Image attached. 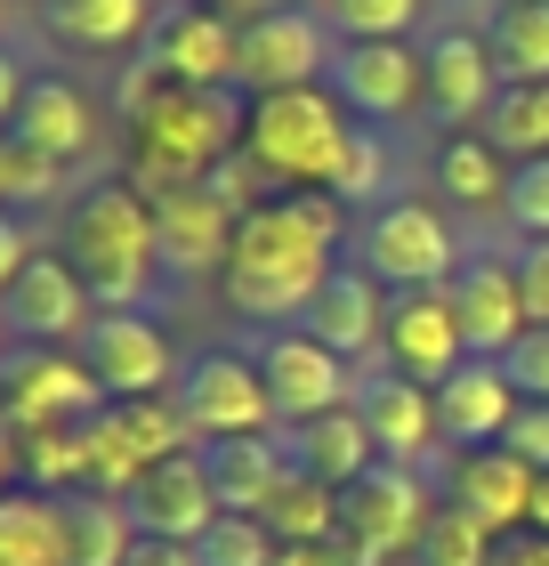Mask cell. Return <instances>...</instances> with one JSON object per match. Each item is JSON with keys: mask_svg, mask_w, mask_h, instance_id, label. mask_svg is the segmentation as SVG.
Segmentation results:
<instances>
[{"mask_svg": "<svg viewBox=\"0 0 549 566\" xmlns=\"http://www.w3.org/2000/svg\"><path fill=\"white\" fill-rule=\"evenodd\" d=\"M339 235H348V202H331L324 187H299V195H275L258 211H243L234 219V251L219 268L226 307L251 332L299 324L316 307L324 275L339 268Z\"/></svg>", "mask_w": 549, "mask_h": 566, "instance_id": "obj_1", "label": "cell"}, {"mask_svg": "<svg viewBox=\"0 0 549 566\" xmlns=\"http://www.w3.org/2000/svg\"><path fill=\"white\" fill-rule=\"evenodd\" d=\"M243 90H187L162 82L146 57L122 73V122H129V187L138 195H170L211 178L234 146H243Z\"/></svg>", "mask_w": 549, "mask_h": 566, "instance_id": "obj_2", "label": "cell"}, {"mask_svg": "<svg viewBox=\"0 0 549 566\" xmlns=\"http://www.w3.org/2000/svg\"><path fill=\"white\" fill-rule=\"evenodd\" d=\"M65 260L89 283L97 307H146L162 292V243H154V202L114 178V187L73 195L65 211Z\"/></svg>", "mask_w": 549, "mask_h": 566, "instance_id": "obj_3", "label": "cell"}, {"mask_svg": "<svg viewBox=\"0 0 549 566\" xmlns=\"http://www.w3.org/2000/svg\"><path fill=\"white\" fill-rule=\"evenodd\" d=\"M348 138H356V114L339 106L324 82H316V90L251 97V114H243V154L275 178L283 195L331 187V170H339V154H348Z\"/></svg>", "mask_w": 549, "mask_h": 566, "instance_id": "obj_4", "label": "cell"}, {"mask_svg": "<svg viewBox=\"0 0 549 566\" xmlns=\"http://www.w3.org/2000/svg\"><path fill=\"white\" fill-rule=\"evenodd\" d=\"M461 251L468 243L444 227V211L421 202V195H388L356 227V268L372 275L380 292H444L453 268H461Z\"/></svg>", "mask_w": 549, "mask_h": 566, "instance_id": "obj_5", "label": "cell"}, {"mask_svg": "<svg viewBox=\"0 0 549 566\" xmlns=\"http://www.w3.org/2000/svg\"><path fill=\"white\" fill-rule=\"evenodd\" d=\"M97 413H106V389L89 380V365L73 348H17V356H0V421H9V437L82 429Z\"/></svg>", "mask_w": 549, "mask_h": 566, "instance_id": "obj_6", "label": "cell"}, {"mask_svg": "<svg viewBox=\"0 0 549 566\" xmlns=\"http://www.w3.org/2000/svg\"><path fill=\"white\" fill-rule=\"evenodd\" d=\"M89 365V380L106 389V405H129V397H170L178 389V348L170 332L146 316V307H97V324L82 332L73 348Z\"/></svg>", "mask_w": 549, "mask_h": 566, "instance_id": "obj_7", "label": "cell"}, {"mask_svg": "<svg viewBox=\"0 0 549 566\" xmlns=\"http://www.w3.org/2000/svg\"><path fill=\"white\" fill-rule=\"evenodd\" d=\"M178 413H187L194 446H219V437H267L283 429L275 405H267V380H258V365L243 348H202L187 373H178Z\"/></svg>", "mask_w": 549, "mask_h": 566, "instance_id": "obj_8", "label": "cell"}, {"mask_svg": "<svg viewBox=\"0 0 549 566\" xmlns=\"http://www.w3.org/2000/svg\"><path fill=\"white\" fill-rule=\"evenodd\" d=\"M331 17H307V9H258L243 24V65H234V90L243 97H275V90H316L331 73Z\"/></svg>", "mask_w": 549, "mask_h": 566, "instance_id": "obj_9", "label": "cell"}, {"mask_svg": "<svg viewBox=\"0 0 549 566\" xmlns=\"http://www.w3.org/2000/svg\"><path fill=\"white\" fill-rule=\"evenodd\" d=\"M251 365H258V380H267V405H275L283 429H299V421H316V413L356 405V365H339V356H331L324 340H307L299 324L258 332Z\"/></svg>", "mask_w": 549, "mask_h": 566, "instance_id": "obj_10", "label": "cell"}, {"mask_svg": "<svg viewBox=\"0 0 549 566\" xmlns=\"http://www.w3.org/2000/svg\"><path fill=\"white\" fill-rule=\"evenodd\" d=\"M324 90L348 106L356 122H404L412 106H429V57L412 41H339Z\"/></svg>", "mask_w": 549, "mask_h": 566, "instance_id": "obj_11", "label": "cell"}, {"mask_svg": "<svg viewBox=\"0 0 549 566\" xmlns=\"http://www.w3.org/2000/svg\"><path fill=\"white\" fill-rule=\"evenodd\" d=\"M138 57L162 73V82L234 90V65H243V24L219 17V9H194V0H170V9H154Z\"/></svg>", "mask_w": 549, "mask_h": 566, "instance_id": "obj_12", "label": "cell"}, {"mask_svg": "<svg viewBox=\"0 0 549 566\" xmlns=\"http://www.w3.org/2000/svg\"><path fill=\"white\" fill-rule=\"evenodd\" d=\"M429 510H436V502H429V478L412 470V461H372V470L339 494V526H348L356 543L388 566L397 551H421Z\"/></svg>", "mask_w": 549, "mask_h": 566, "instance_id": "obj_13", "label": "cell"}, {"mask_svg": "<svg viewBox=\"0 0 549 566\" xmlns=\"http://www.w3.org/2000/svg\"><path fill=\"white\" fill-rule=\"evenodd\" d=\"M0 324H9L24 348H82V332L97 324V300H89V283L73 275L65 251H33V268L0 300Z\"/></svg>", "mask_w": 549, "mask_h": 566, "instance_id": "obj_14", "label": "cell"}, {"mask_svg": "<svg viewBox=\"0 0 549 566\" xmlns=\"http://www.w3.org/2000/svg\"><path fill=\"white\" fill-rule=\"evenodd\" d=\"M444 300H453L461 316V340L468 356H502L517 348V332H526V292H517V251H461L453 283H444Z\"/></svg>", "mask_w": 549, "mask_h": 566, "instance_id": "obj_15", "label": "cell"}, {"mask_svg": "<svg viewBox=\"0 0 549 566\" xmlns=\"http://www.w3.org/2000/svg\"><path fill=\"white\" fill-rule=\"evenodd\" d=\"M154 202V243H162V275H219L226 251H234V211L219 202L211 178L194 187H170V195H146Z\"/></svg>", "mask_w": 549, "mask_h": 566, "instance_id": "obj_16", "label": "cell"}, {"mask_svg": "<svg viewBox=\"0 0 549 566\" xmlns=\"http://www.w3.org/2000/svg\"><path fill=\"white\" fill-rule=\"evenodd\" d=\"M356 413L372 429L380 461H412L421 470L436 453V389L429 380H404L397 365H363L356 373Z\"/></svg>", "mask_w": 549, "mask_h": 566, "instance_id": "obj_17", "label": "cell"}, {"mask_svg": "<svg viewBox=\"0 0 549 566\" xmlns=\"http://www.w3.org/2000/svg\"><path fill=\"white\" fill-rule=\"evenodd\" d=\"M444 502L468 510V518L502 543V534H526V518H534V470L509 446L453 453V461H444Z\"/></svg>", "mask_w": 549, "mask_h": 566, "instance_id": "obj_18", "label": "cell"}, {"mask_svg": "<svg viewBox=\"0 0 549 566\" xmlns=\"http://www.w3.org/2000/svg\"><path fill=\"white\" fill-rule=\"evenodd\" d=\"M129 518H138V534H154V543H202L211 518H219V494H211V470H202V446L154 461V470L129 485Z\"/></svg>", "mask_w": 549, "mask_h": 566, "instance_id": "obj_19", "label": "cell"}, {"mask_svg": "<svg viewBox=\"0 0 549 566\" xmlns=\"http://www.w3.org/2000/svg\"><path fill=\"white\" fill-rule=\"evenodd\" d=\"M299 332H307V340H324L339 365H372L380 340H388V292H380L356 260H339V268L324 275L316 307L299 316Z\"/></svg>", "mask_w": 549, "mask_h": 566, "instance_id": "obj_20", "label": "cell"}, {"mask_svg": "<svg viewBox=\"0 0 549 566\" xmlns=\"http://www.w3.org/2000/svg\"><path fill=\"white\" fill-rule=\"evenodd\" d=\"M380 365H397L404 380H436L468 365V340H461V316L444 292H388V340H380Z\"/></svg>", "mask_w": 549, "mask_h": 566, "instance_id": "obj_21", "label": "cell"}, {"mask_svg": "<svg viewBox=\"0 0 549 566\" xmlns=\"http://www.w3.org/2000/svg\"><path fill=\"white\" fill-rule=\"evenodd\" d=\"M509 413H517V389H509V373L493 365V356H468V365H453V373L436 380V437L453 453L502 446Z\"/></svg>", "mask_w": 549, "mask_h": 566, "instance_id": "obj_22", "label": "cell"}, {"mask_svg": "<svg viewBox=\"0 0 549 566\" xmlns=\"http://www.w3.org/2000/svg\"><path fill=\"white\" fill-rule=\"evenodd\" d=\"M9 138L49 154L57 170H73V163H89V154H97V114H89V97L73 90L65 73H33V82H24V106L9 122Z\"/></svg>", "mask_w": 549, "mask_h": 566, "instance_id": "obj_23", "label": "cell"}, {"mask_svg": "<svg viewBox=\"0 0 549 566\" xmlns=\"http://www.w3.org/2000/svg\"><path fill=\"white\" fill-rule=\"evenodd\" d=\"M429 57V114L436 122H485L493 97H502V73H493V49L485 33H461V24H444V33L421 49Z\"/></svg>", "mask_w": 549, "mask_h": 566, "instance_id": "obj_24", "label": "cell"}, {"mask_svg": "<svg viewBox=\"0 0 549 566\" xmlns=\"http://www.w3.org/2000/svg\"><path fill=\"white\" fill-rule=\"evenodd\" d=\"M202 470H211V494L219 510H243V518H258L283 485H292V446H283V429L267 437H219V446H202Z\"/></svg>", "mask_w": 549, "mask_h": 566, "instance_id": "obj_25", "label": "cell"}, {"mask_svg": "<svg viewBox=\"0 0 549 566\" xmlns=\"http://www.w3.org/2000/svg\"><path fill=\"white\" fill-rule=\"evenodd\" d=\"M283 446H292V461L307 478H324V485H348L380 461V446H372V429H363V413L356 405H339V413H316V421H299V429H283Z\"/></svg>", "mask_w": 549, "mask_h": 566, "instance_id": "obj_26", "label": "cell"}, {"mask_svg": "<svg viewBox=\"0 0 549 566\" xmlns=\"http://www.w3.org/2000/svg\"><path fill=\"white\" fill-rule=\"evenodd\" d=\"M41 24H49V41L106 57V49H146L154 0H41Z\"/></svg>", "mask_w": 549, "mask_h": 566, "instance_id": "obj_27", "label": "cell"}, {"mask_svg": "<svg viewBox=\"0 0 549 566\" xmlns=\"http://www.w3.org/2000/svg\"><path fill=\"white\" fill-rule=\"evenodd\" d=\"M436 187H444V202H461V211H502L509 154L493 146L485 130H444V146H436Z\"/></svg>", "mask_w": 549, "mask_h": 566, "instance_id": "obj_28", "label": "cell"}, {"mask_svg": "<svg viewBox=\"0 0 549 566\" xmlns=\"http://www.w3.org/2000/svg\"><path fill=\"white\" fill-rule=\"evenodd\" d=\"M65 566H122L138 551V518L114 494H65Z\"/></svg>", "mask_w": 549, "mask_h": 566, "instance_id": "obj_29", "label": "cell"}, {"mask_svg": "<svg viewBox=\"0 0 549 566\" xmlns=\"http://www.w3.org/2000/svg\"><path fill=\"white\" fill-rule=\"evenodd\" d=\"M0 566H65V510L57 494H0Z\"/></svg>", "mask_w": 549, "mask_h": 566, "instance_id": "obj_30", "label": "cell"}, {"mask_svg": "<svg viewBox=\"0 0 549 566\" xmlns=\"http://www.w3.org/2000/svg\"><path fill=\"white\" fill-rule=\"evenodd\" d=\"M485 49L502 82H549V0H502L485 24Z\"/></svg>", "mask_w": 549, "mask_h": 566, "instance_id": "obj_31", "label": "cell"}, {"mask_svg": "<svg viewBox=\"0 0 549 566\" xmlns=\"http://www.w3.org/2000/svg\"><path fill=\"white\" fill-rule=\"evenodd\" d=\"M17 485L33 494H82L89 485V421L82 429H41V437H17Z\"/></svg>", "mask_w": 549, "mask_h": 566, "instance_id": "obj_32", "label": "cell"}, {"mask_svg": "<svg viewBox=\"0 0 549 566\" xmlns=\"http://www.w3.org/2000/svg\"><path fill=\"white\" fill-rule=\"evenodd\" d=\"M485 138L509 163H541L549 154V82H502V97L485 114Z\"/></svg>", "mask_w": 549, "mask_h": 566, "instance_id": "obj_33", "label": "cell"}, {"mask_svg": "<svg viewBox=\"0 0 549 566\" xmlns=\"http://www.w3.org/2000/svg\"><path fill=\"white\" fill-rule=\"evenodd\" d=\"M258 518H267L275 543H331V534H339V485L292 470V485H283V494L258 510Z\"/></svg>", "mask_w": 549, "mask_h": 566, "instance_id": "obj_34", "label": "cell"}, {"mask_svg": "<svg viewBox=\"0 0 549 566\" xmlns=\"http://www.w3.org/2000/svg\"><path fill=\"white\" fill-rule=\"evenodd\" d=\"M114 413V429L129 437V453L146 461H170V453H194V429H187V413H178V397H129V405H106Z\"/></svg>", "mask_w": 549, "mask_h": 566, "instance_id": "obj_35", "label": "cell"}, {"mask_svg": "<svg viewBox=\"0 0 549 566\" xmlns=\"http://www.w3.org/2000/svg\"><path fill=\"white\" fill-rule=\"evenodd\" d=\"M388 178H397V154H388V138L372 130V122H356V138H348V154H339L324 195L348 202V211H363V202H388Z\"/></svg>", "mask_w": 549, "mask_h": 566, "instance_id": "obj_36", "label": "cell"}, {"mask_svg": "<svg viewBox=\"0 0 549 566\" xmlns=\"http://www.w3.org/2000/svg\"><path fill=\"white\" fill-rule=\"evenodd\" d=\"M421 566H493V534L468 518V510L436 502L429 526H421Z\"/></svg>", "mask_w": 549, "mask_h": 566, "instance_id": "obj_37", "label": "cell"}, {"mask_svg": "<svg viewBox=\"0 0 549 566\" xmlns=\"http://www.w3.org/2000/svg\"><path fill=\"white\" fill-rule=\"evenodd\" d=\"M275 534H267V518H243V510H219L211 518V534L194 543V558L202 566H275Z\"/></svg>", "mask_w": 549, "mask_h": 566, "instance_id": "obj_38", "label": "cell"}, {"mask_svg": "<svg viewBox=\"0 0 549 566\" xmlns=\"http://www.w3.org/2000/svg\"><path fill=\"white\" fill-rule=\"evenodd\" d=\"M429 0H331V33L339 41H412V24H421Z\"/></svg>", "mask_w": 549, "mask_h": 566, "instance_id": "obj_39", "label": "cell"}, {"mask_svg": "<svg viewBox=\"0 0 549 566\" xmlns=\"http://www.w3.org/2000/svg\"><path fill=\"white\" fill-rule=\"evenodd\" d=\"M502 219H509L526 243H541V235H549V154H541V163H509Z\"/></svg>", "mask_w": 549, "mask_h": 566, "instance_id": "obj_40", "label": "cell"}, {"mask_svg": "<svg viewBox=\"0 0 549 566\" xmlns=\"http://www.w3.org/2000/svg\"><path fill=\"white\" fill-rule=\"evenodd\" d=\"M502 373H509L517 397L549 405V324H526V332H517V348L502 356Z\"/></svg>", "mask_w": 549, "mask_h": 566, "instance_id": "obj_41", "label": "cell"}, {"mask_svg": "<svg viewBox=\"0 0 549 566\" xmlns=\"http://www.w3.org/2000/svg\"><path fill=\"white\" fill-rule=\"evenodd\" d=\"M502 446L526 461V470L541 478L549 470V405H534V397H517V413H509V429H502Z\"/></svg>", "mask_w": 549, "mask_h": 566, "instance_id": "obj_42", "label": "cell"}, {"mask_svg": "<svg viewBox=\"0 0 549 566\" xmlns=\"http://www.w3.org/2000/svg\"><path fill=\"white\" fill-rule=\"evenodd\" d=\"M275 566H380V558L363 551L348 526H339L331 543H283V551H275Z\"/></svg>", "mask_w": 549, "mask_h": 566, "instance_id": "obj_43", "label": "cell"}, {"mask_svg": "<svg viewBox=\"0 0 549 566\" xmlns=\"http://www.w3.org/2000/svg\"><path fill=\"white\" fill-rule=\"evenodd\" d=\"M517 292H526V324H549V235L517 243Z\"/></svg>", "mask_w": 549, "mask_h": 566, "instance_id": "obj_44", "label": "cell"}, {"mask_svg": "<svg viewBox=\"0 0 549 566\" xmlns=\"http://www.w3.org/2000/svg\"><path fill=\"white\" fill-rule=\"evenodd\" d=\"M33 268V235H24V219L17 211H0V300H9V283Z\"/></svg>", "mask_w": 549, "mask_h": 566, "instance_id": "obj_45", "label": "cell"}, {"mask_svg": "<svg viewBox=\"0 0 549 566\" xmlns=\"http://www.w3.org/2000/svg\"><path fill=\"white\" fill-rule=\"evenodd\" d=\"M493 566H549V534H502V543H493Z\"/></svg>", "mask_w": 549, "mask_h": 566, "instance_id": "obj_46", "label": "cell"}, {"mask_svg": "<svg viewBox=\"0 0 549 566\" xmlns=\"http://www.w3.org/2000/svg\"><path fill=\"white\" fill-rule=\"evenodd\" d=\"M122 566H202V558H194V543H154V534H138V551Z\"/></svg>", "mask_w": 549, "mask_h": 566, "instance_id": "obj_47", "label": "cell"}, {"mask_svg": "<svg viewBox=\"0 0 549 566\" xmlns=\"http://www.w3.org/2000/svg\"><path fill=\"white\" fill-rule=\"evenodd\" d=\"M24 82H33V73H24V65L9 57V41H0V130L17 122V106H24Z\"/></svg>", "mask_w": 549, "mask_h": 566, "instance_id": "obj_48", "label": "cell"}, {"mask_svg": "<svg viewBox=\"0 0 549 566\" xmlns=\"http://www.w3.org/2000/svg\"><path fill=\"white\" fill-rule=\"evenodd\" d=\"M0 211H17V138L0 130Z\"/></svg>", "mask_w": 549, "mask_h": 566, "instance_id": "obj_49", "label": "cell"}, {"mask_svg": "<svg viewBox=\"0 0 549 566\" xmlns=\"http://www.w3.org/2000/svg\"><path fill=\"white\" fill-rule=\"evenodd\" d=\"M194 9H219V17H234V24H251L258 9H267V0H194Z\"/></svg>", "mask_w": 549, "mask_h": 566, "instance_id": "obj_50", "label": "cell"}, {"mask_svg": "<svg viewBox=\"0 0 549 566\" xmlns=\"http://www.w3.org/2000/svg\"><path fill=\"white\" fill-rule=\"evenodd\" d=\"M0 494H17V437L0 429Z\"/></svg>", "mask_w": 549, "mask_h": 566, "instance_id": "obj_51", "label": "cell"}, {"mask_svg": "<svg viewBox=\"0 0 549 566\" xmlns=\"http://www.w3.org/2000/svg\"><path fill=\"white\" fill-rule=\"evenodd\" d=\"M526 526H534V534H549V470L534 478V518H526Z\"/></svg>", "mask_w": 549, "mask_h": 566, "instance_id": "obj_52", "label": "cell"}, {"mask_svg": "<svg viewBox=\"0 0 549 566\" xmlns=\"http://www.w3.org/2000/svg\"><path fill=\"white\" fill-rule=\"evenodd\" d=\"M267 9H307V17H324L331 0H267Z\"/></svg>", "mask_w": 549, "mask_h": 566, "instance_id": "obj_53", "label": "cell"}, {"mask_svg": "<svg viewBox=\"0 0 549 566\" xmlns=\"http://www.w3.org/2000/svg\"><path fill=\"white\" fill-rule=\"evenodd\" d=\"M9 9H17V0H0V41H9Z\"/></svg>", "mask_w": 549, "mask_h": 566, "instance_id": "obj_54", "label": "cell"}, {"mask_svg": "<svg viewBox=\"0 0 549 566\" xmlns=\"http://www.w3.org/2000/svg\"><path fill=\"white\" fill-rule=\"evenodd\" d=\"M33 9H41V0H33Z\"/></svg>", "mask_w": 549, "mask_h": 566, "instance_id": "obj_55", "label": "cell"}, {"mask_svg": "<svg viewBox=\"0 0 549 566\" xmlns=\"http://www.w3.org/2000/svg\"><path fill=\"white\" fill-rule=\"evenodd\" d=\"M0 332H9V324H0Z\"/></svg>", "mask_w": 549, "mask_h": 566, "instance_id": "obj_56", "label": "cell"}]
</instances>
